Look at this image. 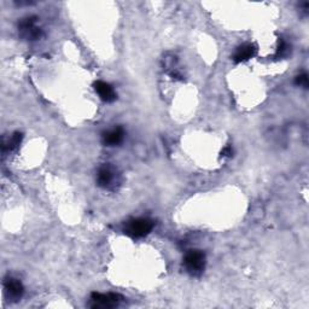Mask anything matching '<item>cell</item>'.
Listing matches in <instances>:
<instances>
[{
	"mask_svg": "<svg viewBox=\"0 0 309 309\" xmlns=\"http://www.w3.org/2000/svg\"><path fill=\"white\" fill-rule=\"evenodd\" d=\"M22 140V134L21 133H15L12 137L10 138L9 140H7L6 143H4L2 144V151H6V150H13V149H16L17 146L19 145V143H21Z\"/></svg>",
	"mask_w": 309,
	"mask_h": 309,
	"instance_id": "10",
	"label": "cell"
},
{
	"mask_svg": "<svg viewBox=\"0 0 309 309\" xmlns=\"http://www.w3.org/2000/svg\"><path fill=\"white\" fill-rule=\"evenodd\" d=\"M114 180H115V173L111 167H109V165H103L102 168H99L97 175V181L99 186L109 187L111 185V182H114Z\"/></svg>",
	"mask_w": 309,
	"mask_h": 309,
	"instance_id": "7",
	"label": "cell"
},
{
	"mask_svg": "<svg viewBox=\"0 0 309 309\" xmlns=\"http://www.w3.org/2000/svg\"><path fill=\"white\" fill-rule=\"evenodd\" d=\"M154 229V223L150 219H134V220L128 221V224L126 225L125 232L128 235L134 238H142L144 235L149 234Z\"/></svg>",
	"mask_w": 309,
	"mask_h": 309,
	"instance_id": "1",
	"label": "cell"
},
{
	"mask_svg": "<svg viewBox=\"0 0 309 309\" xmlns=\"http://www.w3.org/2000/svg\"><path fill=\"white\" fill-rule=\"evenodd\" d=\"M255 52H256V49H255L254 45L244 44V45H241L237 51H235L234 56H233V61H234L235 63L245 62V61L250 60L251 57H254Z\"/></svg>",
	"mask_w": 309,
	"mask_h": 309,
	"instance_id": "8",
	"label": "cell"
},
{
	"mask_svg": "<svg viewBox=\"0 0 309 309\" xmlns=\"http://www.w3.org/2000/svg\"><path fill=\"white\" fill-rule=\"evenodd\" d=\"M296 83L299 86H302L305 87V88H307L308 87V77L306 73H303V74L299 75V77H296Z\"/></svg>",
	"mask_w": 309,
	"mask_h": 309,
	"instance_id": "11",
	"label": "cell"
},
{
	"mask_svg": "<svg viewBox=\"0 0 309 309\" xmlns=\"http://www.w3.org/2000/svg\"><path fill=\"white\" fill-rule=\"evenodd\" d=\"M286 52H288V45H286L284 40H280L279 46H278L277 50V57H283Z\"/></svg>",
	"mask_w": 309,
	"mask_h": 309,
	"instance_id": "12",
	"label": "cell"
},
{
	"mask_svg": "<svg viewBox=\"0 0 309 309\" xmlns=\"http://www.w3.org/2000/svg\"><path fill=\"white\" fill-rule=\"evenodd\" d=\"M4 288L7 296L12 300L21 299L24 292V288L22 283L17 279H13V278H10V279H7L4 283Z\"/></svg>",
	"mask_w": 309,
	"mask_h": 309,
	"instance_id": "5",
	"label": "cell"
},
{
	"mask_svg": "<svg viewBox=\"0 0 309 309\" xmlns=\"http://www.w3.org/2000/svg\"><path fill=\"white\" fill-rule=\"evenodd\" d=\"M232 154H233V150H232L231 146H227V148L224 150V156L231 157V156H232Z\"/></svg>",
	"mask_w": 309,
	"mask_h": 309,
	"instance_id": "13",
	"label": "cell"
},
{
	"mask_svg": "<svg viewBox=\"0 0 309 309\" xmlns=\"http://www.w3.org/2000/svg\"><path fill=\"white\" fill-rule=\"evenodd\" d=\"M123 297L119 294H100L93 292L91 295L92 308H114L122 302Z\"/></svg>",
	"mask_w": 309,
	"mask_h": 309,
	"instance_id": "3",
	"label": "cell"
},
{
	"mask_svg": "<svg viewBox=\"0 0 309 309\" xmlns=\"http://www.w3.org/2000/svg\"><path fill=\"white\" fill-rule=\"evenodd\" d=\"M123 137H125V132L121 127L114 128L111 131L106 132L105 134L103 136V142L105 145L109 146H114L120 144L121 142L123 140Z\"/></svg>",
	"mask_w": 309,
	"mask_h": 309,
	"instance_id": "9",
	"label": "cell"
},
{
	"mask_svg": "<svg viewBox=\"0 0 309 309\" xmlns=\"http://www.w3.org/2000/svg\"><path fill=\"white\" fill-rule=\"evenodd\" d=\"M184 265L191 274L198 275L203 272L206 266V256L199 250H191L185 255Z\"/></svg>",
	"mask_w": 309,
	"mask_h": 309,
	"instance_id": "2",
	"label": "cell"
},
{
	"mask_svg": "<svg viewBox=\"0 0 309 309\" xmlns=\"http://www.w3.org/2000/svg\"><path fill=\"white\" fill-rule=\"evenodd\" d=\"M94 88L104 102L110 103L116 99V93H115L114 88L109 83L104 82V81H97L94 85Z\"/></svg>",
	"mask_w": 309,
	"mask_h": 309,
	"instance_id": "6",
	"label": "cell"
},
{
	"mask_svg": "<svg viewBox=\"0 0 309 309\" xmlns=\"http://www.w3.org/2000/svg\"><path fill=\"white\" fill-rule=\"evenodd\" d=\"M19 33L26 40H36L41 36V29L36 27L35 17H27L19 22Z\"/></svg>",
	"mask_w": 309,
	"mask_h": 309,
	"instance_id": "4",
	"label": "cell"
}]
</instances>
